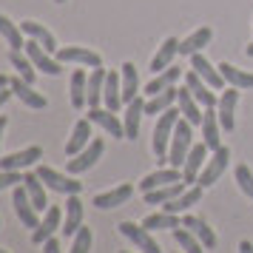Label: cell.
<instances>
[{"label": "cell", "mask_w": 253, "mask_h": 253, "mask_svg": "<svg viewBox=\"0 0 253 253\" xmlns=\"http://www.w3.org/2000/svg\"><path fill=\"white\" fill-rule=\"evenodd\" d=\"M179 108H168L165 114L157 117V126H154V137H151V148L157 154V160L168 162V148H171V139H173V128L179 123Z\"/></svg>", "instance_id": "1"}, {"label": "cell", "mask_w": 253, "mask_h": 253, "mask_svg": "<svg viewBox=\"0 0 253 253\" xmlns=\"http://www.w3.org/2000/svg\"><path fill=\"white\" fill-rule=\"evenodd\" d=\"M191 123L179 117V123L173 128V139H171V148H168V165L173 168H182L185 157H188V151L194 148V134H191Z\"/></svg>", "instance_id": "2"}, {"label": "cell", "mask_w": 253, "mask_h": 253, "mask_svg": "<svg viewBox=\"0 0 253 253\" xmlns=\"http://www.w3.org/2000/svg\"><path fill=\"white\" fill-rule=\"evenodd\" d=\"M120 233H123L137 251H142V253H162V248L157 245V239L151 236V230L145 228V225H137V222H120Z\"/></svg>", "instance_id": "3"}, {"label": "cell", "mask_w": 253, "mask_h": 253, "mask_svg": "<svg viewBox=\"0 0 253 253\" xmlns=\"http://www.w3.org/2000/svg\"><path fill=\"white\" fill-rule=\"evenodd\" d=\"M12 205H14V213H17V219H20V225L23 228H32L35 230L37 225H40V211L35 208V202L29 199V194H26L23 182L17 185V188H12Z\"/></svg>", "instance_id": "4"}, {"label": "cell", "mask_w": 253, "mask_h": 253, "mask_svg": "<svg viewBox=\"0 0 253 253\" xmlns=\"http://www.w3.org/2000/svg\"><path fill=\"white\" fill-rule=\"evenodd\" d=\"M228 162H230V151H228V145L216 148L213 154H211V157H208V162H205V168H202V173H199L196 185H202V188H211L213 182H219V176L225 173Z\"/></svg>", "instance_id": "5"}, {"label": "cell", "mask_w": 253, "mask_h": 253, "mask_svg": "<svg viewBox=\"0 0 253 253\" xmlns=\"http://www.w3.org/2000/svg\"><path fill=\"white\" fill-rule=\"evenodd\" d=\"M26 54H29V60L35 63V69H40L43 74H48V77H57V74H63V63H60L57 57H51V51H46V48L40 46L37 40H26Z\"/></svg>", "instance_id": "6"}, {"label": "cell", "mask_w": 253, "mask_h": 253, "mask_svg": "<svg viewBox=\"0 0 253 253\" xmlns=\"http://www.w3.org/2000/svg\"><path fill=\"white\" fill-rule=\"evenodd\" d=\"M208 145L205 142H194V148L188 151V157H185L182 162V182L185 185H196V179H199V173H202V168H205V162H208Z\"/></svg>", "instance_id": "7"}, {"label": "cell", "mask_w": 253, "mask_h": 253, "mask_svg": "<svg viewBox=\"0 0 253 253\" xmlns=\"http://www.w3.org/2000/svg\"><path fill=\"white\" fill-rule=\"evenodd\" d=\"M54 57L60 63H77V66H88V69H100L103 66V57L94 48H85V46H60L54 51Z\"/></svg>", "instance_id": "8"}, {"label": "cell", "mask_w": 253, "mask_h": 253, "mask_svg": "<svg viewBox=\"0 0 253 253\" xmlns=\"http://www.w3.org/2000/svg\"><path fill=\"white\" fill-rule=\"evenodd\" d=\"M37 176L43 179V185H46L48 191H57V194H80L83 191V182L71 179V176H63L60 171L48 168V165H40L37 168Z\"/></svg>", "instance_id": "9"}, {"label": "cell", "mask_w": 253, "mask_h": 253, "mask_svg": "<svg viewBox=\"0 0 253 253\" xmlns=\"http://www.w3.org/2000/svg\"><path fill=\"white\" fill-rule=\"evenodd\" d=\"M60 228H63V208L48 205L46 213H43V219H40V225L32 230V242H35V245H43V242L51 239Z\"/></svg>", "instance_id": "10"}, {"label": "cell", "mask_w": 253, "mask_h": 253, "mask_svg": "<svg viewBox=\"0 0 253 253\" xmlns=\"http://www.w3.org/2000/svg\"><path fill=\"white\" fill-rule=\"evenodd\" d=\"M103 151H105L103 139H91V142H88V145L77 154V157H71V160H69V165H66V168H69V173H85L88 168H94V165H97V160L103 157Z\"/></svg>", "instance_id": "11"}, {"label": "cell", "mask_w": 253, "mask_h": 253, "mask_svg": "<svg viewBox=\"0 0 253 253\" xmlns=\"http://www.w3.org/2000/svg\"><path fill=\"white\" fill-rule=\"evenodd\" d=\"M236 103H239V88H225L219 94V103H216V117H219V126L222 131H233L236 126Z\"/></svg>", "instance_id": "12"}, {"label": "cell", "mask_w": 253, "mask_h": 253, "mask_svg": "<svg viewBox=\"0 0 253 253\" xmlns=\"http://www.w3.org/2000/svg\"><path fill=\"white\" fill-rule=\"evenodd\" d=\"M88 120H91L94 126H100L108 134L111 139H126V126H123V120L114 114V111H108V108H88Z\"/></svg>", "instance_id": "13"}, {"label": "cell", "mask_w": 253, "mask_h": 253, "mask_svg": "<svg viewBox=\"0 0 253 253\" xmlns=\"http://www.w3.org/2000/svg\"><path fill=\"white\" fill-rule=\"evenodd\" d=\"M37 160H43V148L40 145H29V148L0 157V171H29Z\"/></svg>", "instance_id": "14"}, {"label": "cell", "mask_w": 253, "mask_h": 253, "mask_svg": "<svg viewBox=\"0 0 253 253\" xmlns=\"http://www.w3.org/2000/svg\"><path fill=\"white\" fill-rule=\"evenodd\" d=\"M83 228V202L77 194H66V211H63V236L71 239Z\"/></svg>", "instance_id": "15"}, {"label": "cell", "mask_w": 253, "mask_h": 253, "mask_svg": "<svg viewBox=\"0 0 253 253\" xmlns=\"http://www.w3.org/2000/svg\"><path fill=\"white\" fill-rule=\"evenodd\" d=\"M9 85H12L14 97H17L26 108H35V111H40V108H46V105H48L46 97H43L40 91H35V85H32V83H26L20 74H17V77H12V83H9Z\"/></svg>", "instance_id": "16"}, {"label": "cell", "mask_w": 253, "mask_h": 253, "mask_svg": "<svg viewBox=\"0 0 253 253\" xmlns=\"http://www.w3.org/2000/svg\"><path fill=\"white\" fill-rule=\"evenodd\" d=\"M185 85L191 88V94H194L196 100H199V105H202V108H216L219 97L213 94V88H211V85H208V83L202 80V77H199L194 69L185 71Z\"/></svg>", "instance_id": "17"}, {"label": "cell", "mask_w": 253, "mask_h": 253, "mask_svg": "<svg viewBox=\"0 0 253 253\" xmlns=\"http://www.w3.org/2000/svg\"><path fill=\"white\" fill-rule=\"evenodd\" d=\"M103 105L105 108H108V111H120V108H123V74H120V71H108V74H105V88H103Z\"/></svg>", "instance_id": "18"}, {"label": "cell", "mask_w": 253, "mask_h": 253, "mask_svg": "<svg viewBox=\"0 0 253 253\" xmlns=\"http://www.w3.org/2000/svg\"><path fill=\"white\" fill-rule=\"evenodd\" d=\"M191 69H194L196 74H199V77H202V80L211 85V88H213V91H216V88H225V77H222L219 66H213V63H211V60H208L202 51L191 57Z\"/></svg>", "instance_id": "19"}, {"label": "cell", "mask_w": 253, "mask_h": 253, "mask_svg": "<svg viewBox=\"0 0 253 253\" xmlns=\"http://www.w3.org/2000/svg\"><path fill=\"white\" fill-rule=\"evenodd\" d=\"M131 196H134V185H131V182H123V185H117V188H111V191H105V194H97L91 205L100 208V211H108V208L126 205Z\"/></svg>", "instance_id": "20"}, {"label": "cell", "mask_w": 253, "mask_h": 253, "mask_svg": "<svg viewBox=\"0 0 253 253\" xmlns=\"http://www.w3.org/2000/svg\"><path fill=\"white\" fill-rule=\"evenodd\" d=\"M176 105H179V114H182L191 126H202V117H205V111H202L199 100L191 94V88H188V85H182V88H179V94H176Z\"/></svg>", "instance_id": "21"}, {"label": "cell", "mask_w": 253, "mask_h": 253, "mask_svg": "<svg viewBox=\"0 0 253 253\" xmlns=\"http://www.w3.org/2000/svg\"><path fill=\"white\" fill-rule=\"evenodd\" d=\"M145 117V97H134L131 103H126L123 111V126H126V139H137L139 134V120Z\"/></svg>", "instance_id": "22"}, {"label": "cell", "mask_w": 253, "mask_h": 253, "mask_svg": "<svg viewBox=\"0 0 253 253\" xmlns=\"http://www.w3.org/2000/svg\"><path fill=\"white\" fill-rule=\"evenodd\" d=\"M202 142H205L211 151L222 148V126H219L216 108H205V117H202Z\"/></svg>", "instance_id": "23"}, {"label": "cell", "mask_w": 253, "mask_h": 253, "mask_svg": "<svg viewBox=\"0 0 253 253\" xmlns=\"http://www.w3.org/2000/svg\"><path fill=\"white\" fill-rule=\"evenodd\" d=\"M88 142H91V120L85 117V120H77L74 128H71V137H69V142H66V154H69V157H77Z\"/></svg>", "instance_id": "24"}, {"label": "cell", "mask_w": 253, "mask_h": 253, "mask_svg": "<svg viewBox=\"0 0 253 253\" xmlns=\"http://www.w3.org/2000/svg\"><path fill=\"white\" fill-rule=\"evenodd\" d=\"M202 191H205L202 185H188V188H185V191L176 196V199L165 202L162 208H165V211H171V213H188V211H191L194 205H199V199H202Z\"/></svg>", "instance_id": "25"}, {"label": "cell", "mask_w": 253, "mask_h": 253, "mask_svg": "<svg viewBox=\"0 0 253 253\" xmlns=\"http://www.w3.org/2000/svg\"><path fill=\"white\" fill-rule=\"evenodd\" d=\"M173 182H182V171L179 168H157L154 173H148L142 182H139V191H154V188H162V185H173Z\"/></svg>", "instance_id": "26"}, {"label": "cell", "mask_w": 253, "mask_h": 253, "mask_svg": "<svg viewBox=\"0 0 253 253\" xmlns=\"http://www.w3.org/2000/svg\"><path fill=\"white\" fill-rule=\"evenodd\" d=\"M176 54H179V40H176V37H165V40H162V46L157 48V54L151 57V71H154V74L165 71L173 63Z\"/></svg>", "instance_id": "27"}, {"label": "cell", "mask_w": 253, "mask_h": 253, "mask_svg": "<svg viewBox=\"0 0 253 253\" xmlns=\"http://www.w3.org/2000/svg\"><path fill=\"white\" fill-rule=\"evenodd\" d=\"M23 188H26V194H29V199L35 202L37 211H46L48 208L46 185H43V179L37 176V171H23Z\"/></svg>", "instance_id": "28"}, {"label": "cell", "mask_w": 253, "mask_h": 253, "mask_svg": "<svg viewBox=\"0 0 253 253\" xmlns=\"http://www.w3.org/2000/svg\"><path fill=\"white\" fill-rule=\"evenodd\" d=\"M211 37H213V32H211L208 26H202V29L191 32L185 40H179V54H182V57H194V54H199V51L211 43Z\"/></svg>", "instance_id": "29"}, {"label": "cell", "mask_w": 253, "mask_h": 253, "mask_svg": "<svg viewBox=\"0 0 253 253\" xmlns=\"http://www.w3.org/2000/svg\"><path fill=\"white\" fill-rule=\"evenodd\" d=\"M69 100L71 105L80 111V108H85L88 105V74L83 69H77L74 74H71V85H69Z\"/></svg>", "instance_id": "30"}, {"label": "cell", "mask_w": 253, "mask_h": 253, "mask_svg": "<svg viewBox=\"0 0 253 253\" xmlns=\"http://www.w3.org/2000/svg\"><path fill=\"white\" fill-rule=\"evenodd\" d=\"M182 228L191 230V233H194L196 239L205 245L208 251H213V248H216V233L208 228V222H202L199 216H194V213H185V216H182Z\"/></svg>", "instance_id": "31"}, {"label": "cell", "mask_w": 253, "mask_h": 253, "mask_svg": "<svg viewBox=\"0 0 253 253\" xmlns=\"http://www.w3.org/2000/svg\"><path fill=\"white\" fill-rule=\"evenodd\" d=\"M20 29H23V35L29 37V40H37L40 46L46 48V51H57V40H54V35L48 32L46 26H40V23H35V20H23L20 23Z\"/></svg>", "instance_id": "32"}, {"label": "cell", "mask_w": 253, "mask_h": 253, "mask_svg": "<svg viewBox=\"0 0 253 253\" xmlns=\"http://www.w3.org/2000/svg\"><path fill=\"white\" fill-rule=\"evenodd\" d=\"M179 77H182V69H176V66H168L165 71L154 74V80L145 85V94H148V97H154V94H160V91H168V88H173V85L179 83Z\"/></svg>", "instance_id": "33"}, {"label": "cell", "mask_w": 253, "mask_h": 253, "mask_svg": "<svg viewBox=\"0 0 253 253\" xmlns=\"http://www.w3.org/2000/svg\"><path fill=\"white\" fill-rule=\"evenodd\" d=\"M219 71H222L225 83H228V85H233V88H239V91H245V88H253V71L236 69L233 63H219Z\"/></svg>", "instance_id": "34"}, {"label": "cell", "mask_w": 253, "mask_h": 253, "mask_svg": "<svg viewBox=\"0 0 253 253\" xmlns=\"http://www.w3.org/2000/svg\"><path fill=\"white\" fill-rule=\"evenodd\" d=\"M176 94H179V88L173 85L168 91H160V94H154V97H148V100H145V114H151V117L165 114L168 108L176 105Z\"/></svg>", "instance_id": "35"}, {"label": "cell", "mask_w": 253, "mask_h": 253, "mask_svg": "<svg viewBox=\"0 0 253 253\" xmlns=\"http://www.w3.org/2000/svg\"><path fill=\"white\" fill-rule=\"evenodd\" d=\"M188 185L185 182H173V185H162V188H154V191H145L142 199H145V205H165V202H171L176 196L182 194Z\"/></svg>", "instance_id": "36"}, {"label": "cell", "mask_w": 253, "mask_h": 253, "mask_svg": "<svg viewBox=\"0 0 253 253\" xmlns=\"http://www.w3.org/2000/svg\"><path fill=\"white\" fill-rule=\"evenodd\" d=\"M120 74H123V103H131L134 97H139V77H137V69L134 63L128 60L120 66Z\"/></svg>", "instance_id": "37"}, {"label": "cell", "mask_w": 253, "mask_h": 253, "mask_svg": "<svg viewBox=\"0 0 253 253\" xmlns=\"http://www.w3.org/2000/svg\"><path fill=\"white\" fill-rule=\"evenodd\" d=\"M142 225L154 233V230H173L179 228L182 222H179V213H171V211H160V213H148V216L142 219Z\"/></svg>", "instance_id": "38"}, {"label": "cell", "mask_w": 253, "mask_h": 253, "mask_svg": "<svg viewBox=\"0 0 253 253\" xmlns=\"http://www.w3.org/2000/svg\"><path fill=\"white\" fill-rule=\"evenodd\" d=\"M105 74H108V71H105L103 66H100V69H91V74H88V108H100V105H103Z\"/></svg>", "instance_id": "39"}, {"label": "cell", "mask_w": 253, "mask_h": 253, "mask_svg": "<svg viewBox=\"0 0 253 253\" xmlns=\"http://www.w3.org/2000/svg\"><path fill=\"white\" fill-rule=\"evenodd\" d=\"M0 37H6V43L12 46V51H23L26 40H23V29L14 26L6 14H0Z\"/></svg>", "instance_id": "40"}, {"label": "cell", "mask_w": 253, "mask_h": 253, "mask_svg": "<svg viewBox=\"0 0 253 253\" xmlns=\"http://www.w3.org/2000/svg\"><path fill=\"white\" fill-rule=\"evenodd\" d=\"M171 233H173V242L179 245V251H182V253H202V248H205V245L196 239L188 228H182V225H179V228H173Z\"/></svg>", "instance_id": "41"}, {"label": "cell", "mask_w": 253, "mask_h": 253, "mask_svg": "<svg viewBox=\"0 0 253 253\" xmlns=\"http://www.w3.org/2000/svg\"><path fill=\"white\" fill-rule=\"evenodd\" d=\"M9 60H12V66L17 69V74H20L26 83H35L37 80V69H35V63L29 60V54H26V51H12V54H9Z\"/></svg>", "instance_id": "42"}, {"label": "cell", "mask_w": 253, "mask_h": 253, "mask_svg": "<svg viewBox=\"0 0 253 253\" xmlns=\"http://www.w3.org/2000/svg\"><path fill=\"white\" fill-rule=\"evenodd\" d=\"M233 179H236V185H239V191L248 199H253V171L248 168V165H236L233 168Z\"/></svg>", "instance_id": "43"}, {"label": "cell", "mask_w": 253, "mask_h": 253, "mask_svg": "<svg viewBox=\"0 0 253 253\" xmlns=\"http://www.w3.org/2000/svg\"><path fill=\"white\" fill-rule=\"evenodd\" d=\"M91 242H94L91 228H85V225H83V228L71 236V251L69 253H88V251H91Z\"/></svg>", "instance_id": "44"}, {"label": "cell", "mask_w": 253, "mask_h": 253, "mask_svg": "<svg viewBox=\"0 0 253 253\" xmlns=\"http://www.w3.org/2000/svg\"><path fill=\"white\" fill-rule=\"evenodd\" d=\"M20 182H23L20 171H0V191H6V188H17Z\"/></svg>", "instance_id": "45"}, {"label": "cell", "mask_w": 253, "mask_h": 253, "mask_svg": "<svg viewBox=\"0 0 253 253\" xmlns=\"http://www.w3.org/2000/svg\"><path fill=\"white\" fill-rule=\"evenodd\" d=\"M43 253H63V251H60V239H54V236L46 239V242H43Z\"/></svg>", "instance_id": "46"}, {"label": "cell", "mask_w": 253, "mask_h": 253, "mask_svg": "<svg viewBox=\"0 0 253 253\" xmlns=\"http://www.w3.org/2000/svg\"><path fill=\"white\" fill-rule=\"evenodd\" d=\"M12 85H6V88H0V108H3V105L9 103V97H12Z\"/></svg>", "instance_id": "47"}, {"label": "cell", "mask_w": 253, "mask_h": 253, "mask_svg": "<svg viewBox=\"0 0 253 253\" xmlns=\"http://www.w3.org/2000/svg\"><path fill=\"white\" fill-rule=\"evenodd\" d=\"M239 253H253V242L242 239V242H239Z\"/></svg>", "instance_id": "48"}, {"label": "cell", "mask_w": 253, "mask_h": 253, "mask_svg": "<svg viewBox=\"0 0 253 253\" xmlns=\"http://www.w3.org/2000/svg\"><path fill=\"white\" fill-rule=\"evenodd\" d=\"M6 126H9V120L0 114V142H3V131H6Z\"/></svg>", "instance_id": "49"}, {"label": "cell", "mask_w": 253, "mask_h": 253, "mask_svg": "<svg viewBox=\"0 0 253 253\" xmlns=\"http://www.w3.org/2000/svg\"><path fill=\"white\" fill-rule=\"evenodd\" d=\"M9 83H12V77H6V74H0V88H6Z\"/></svg>", "instance_id": "50"}, {"label": "cell", "mask_w": 253, "mask_h": 253, "mask_svg": "<svg viewBox=\"0 0 253 253\" xmlns=\"http://www.w3.org/2000/svg\"><path fill=\"white\" fill-rule=\"evenodd\" d=\"M245 51H248V57H253V43H251L248 48H245Z\"/></svg>", "instance_id": "51"}, {"label": "cell", "mask_w": 253, "mask_h": 253, "mask_svg": "<svg viewBox=\"0 0 253 253\" xmlns=\"http://www.w3.org/2000/svg\"><path fill=\"white\" fill-rule=\"evenodd\" d=\"M54 3H66V0H54Z\"/></svg>", "instance_id": "52"}, {"label": "cell", "mask_w": 253, "mask_h": 253, "mask_svg": "<svg viewBox=\"0 0 253 253\" xmlns=\"http://www.w3.org/2000/svg\"><path fill=\"white\" fill-rule=\"evenodd\" d=\"M0 253H9V251H3V248H0Z\"/></svg>", "instance_id": "53"}, {"label": "cell", "mask_w": 253, "mask_h": 253, "mask_svg": "<svg viewBox=\"0 0 253 253\" xmlns=\"http://www.w3.org/2000/svg\"><path fill=\"white\" fill-rule=\"evenodd\" d=\"M120 253H131V251H120Z\"/></svg>", "instance_id": "54"}, {"label": "cell", "mask_w": 253, "mask_h": 253, "mask_svg": "<svg viewBox=\"0 0 253 253\" xmlns=\"http://www.w3.org/2000/svg\"><path fill=\"white\" fill-rule=\"evenodd\" d=\"M173 253H179V251H173Z\"/></svg>", "instance_id": "55"}, {"label": "cell", "mask_w": 253, "mask_h": 253, "mask_svg": "<svg viewBox=\"0 0 253 253\" xmlns=\"http://www.w3.org/2000/svg\"><path fill=\"white\" fill-rule=\"evenodd\" d=\"M0 225H3V222H0Z\"/></svg>", "instance_id": "56"}]
</instances>
